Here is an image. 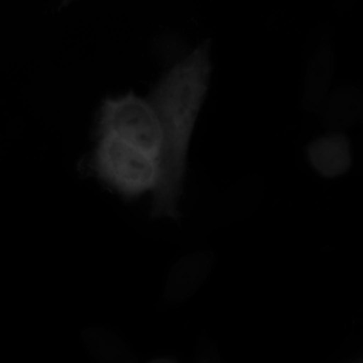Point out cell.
Masks as SVG:
<instances>
[{"instance_id": "cell-1", "label": "cell", "mask_w": 363, "mask_h": 363, "mask_svg": "<svg viewBox=\"0 0 363 363\" xmlns=\"http://www.w3.org/2000/svg\"><path fill=\"white\" fill-rule=\"evenodd\" d=\"M211 64L205 42L176 62L154 87L150 102L163 137L161 178L153 192L155 216H177L192 133L207 94Z\"/></svg>"}, {"instance_id": "cell-2", "label": "cell", "mask_w": 363, "mask_h": 363, "mask_svg": "<svg viewBox=\"0 0 363 363\" xmlns=\"http://www.w3.org/2000/svg\"><path fill=\"white\" fill-rule=\"evenodd\" d=\"M92 164L97 176L127 199L154 192L161 178L160 158L111 134H98Z\"/></svg>"}, {"instance_id": "cell-3", "label": "cell", "mask_w": 363, "mask_h": 363, "mask_svg": "<svg viewBox=\"0 0 363 363\" xmlns=\"http://www.w3.org/2000/svg\"><path fill=\"white\" fill-rule=\"evenodd\" d=\"M111 134L160 158L163 137L150 101L133 92L106 99L101 105L98 134Z\"/></svg>"}, {"instance_id": "cell-4", "label": "cell", "mask_w": 363, "mask_h": 363, "mask_svg": "<svg viewBox=\"0 0 363 363\" xmlns=\"http://www.w3.org/2000/svg\"><path fill=\"white\" fill-rule=\"evenodd\" d=\"M311 166L325 177H335L346 172L352 162L348 138L333 133L311 142L306 148Z\"/></svg>"}]
</instances>
